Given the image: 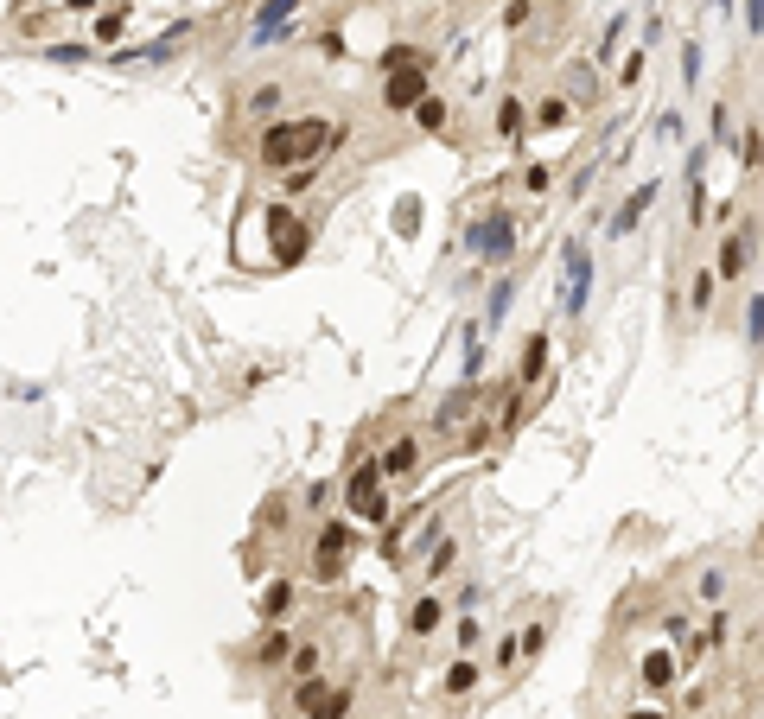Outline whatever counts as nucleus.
<instances>
[{"instance_id":"37","label":"nucleus","mask_w":764,"mask_h":719,"mask_svg":"<svg viewBox=\"0 0 764 719\" xmlns=\"http://www.w3.org/2000/svg\"><path fill=\"white\" fill-rule=\"evenodd\" d=\"M542 650H548V618L542 624H523V662H535Z\"/></svg>"},{"instance_id":"27","label":"nucleus","mask_w":764,"mask_h":719,"mask_svg":"<svg viewBox=\"0 0 764 719\" xmlns=\"http://www.w3.org/2000/svg\"><path fill=\"white\" fill-rule=\"evenodd\" d=\"M548 185H554V166L548 160H529L523 172H516V191H523V198H542Z\"/></svg>"},{"instance_id":"32","label":"nucleus","mask_w":764,"mask_h":719,"mask_svg":"<svg viewBox=\"0 0 764 719\" xmlns=\"http://www.w3.org/2000/svg\"><path fill=\"white\" fill-rule=\"evenodd\" d=\"M281 83H255V90H249V102H242V109H249V115H274V109H281Z\"/></svg>"},{"instance_id":"7","label":"nucleus","mask_w":764,"mask_h":719,"mask_svg":"<svg viewBox=\"0 0 764 719\" xmlns=\"http://www.w3.org/2000/svg\"><path fill=\"white\" fill-rule=\"evenodd\" d=\"M293 707H300V719H344L351 713V688H332L325 675H312V681H300V694H293Z\"/></svg>"},{"instance_id":"15","label":"nucleus","mask_w":764,"mask_h":719,"mask_svg":"<svg viewBox=\"0 0 764 719\" xmlns=\"http://www.w3.org/2000/svg\"><path fill=\"white\" fill-rule=\"evenodd\" d=\"M255 618H262V624H287L293 618V580H268L262 599H255Z\"/></svg>"},{"instance_id":"1","label":"nucleus","mask_w":764,"mask_h":719,"mask_svg":"<svg viewBox=\"0 0 764 719\" xmlns=\"http://www.w3.org/2000/svg\"><path fill=\"white\" fill-rule=\"evenodd\" d=\"M344 140L338 121H325V115H300V121H268L262 128V166L268 172H293V166H312V160H325Z\"/></svg>"},{"instance_id":"8","label":"nucleus","mask_w":764,"mask_h":719,"mask_svg":"<svg viewBox=\"0 0 764 719\" xmlns=\"http://www.w3.org/2000/svg\"><path fill=\"white\" fill-rule=\"evenodd\" d=\"M427 96H433V83H427V58H421V64H408V70H389V77H382V109H395V115L421 109Z\"/></svg>"},{"instance_id":"14","label":"nucleus","mask_w":764,"mask_h":719,"mask_svg":"<svg viewBox=\"0 0 764 719\" xmlns=\"http://www.w3.org/2000/svg\"><path fill=\"white\" fill-rule=\"evenodd\" d=\"M675 681H682V656H675V650H650L644 656V688L650 694H669Z\"/></svg>"},{"instance_id":"17","label":"nucleus","mask_w":764,"mask_h":719,"mask_svg":"<svg viewBox=\"0 0 764 719\" xmlns=\"http://www.w3.org/2000/svg\"><path fill=\"white\" fill-rule=\"evenodd\" d=\"M293 650H300V643L287 637V624H268V637L255 643V662H262V669H281V662H293Z\"/></svg>"},{"instance_id":"39","label":"nucleus","mask_w":764,"mask_h":719,"mask_svg":"<svg viewBox=\"0 0 764 719\" xmlns=\"http://www.w3.org/2000/svg\"><path fill=\"white\" fill-rule=\"evenodd\" d=\"M51 58H58V64H83V58H90V45H71V39H58V45H51Z\"/></svg>"},{"instance_id":"21","label":"nucleus","mask_w":764,"mask_h":719,"mask_svg":"<svg viewBox=\"0 0 764 719\" xmlns=\"http://www.w3.org/2000/svg\"><path fill=\"white\" fill-rule=\"evenodd\" d=\"M726 592H733V567H707L701 580H694V599H701L707 611H714V605H726Z\"/></svg>"},{"instance_id":"41","label":"nucleus","mask_w":764,"mask_h":719,"mask_svg":"<svg viewBox=\"0 0 764 719\" xmlns=\"http://www.w3.org/2000/svg\"><path fill=\"white\" fill-rule=\"evenodd\" d=\"M529 7H535V0H510V7H503V26H510V32L529 26Z\"/></svg>"},{"instance_id":"3","label":"nucleus","mask_w":764,"mask_h":719,"mask_svg":"<svg viewBox=\"0 0 764 719\" xmlns=\"http://www.w3.org/2000/svg\"><path fill=\"white\" fill-rule=\"evenodd\" d=\"M344 510L370 529H389V478H382V459H357L351 478H344Z\"/></svg>"},{"instance_id":"33","label":"nucleus","mask_w":764,"mask_h":719,"mask_svg":"<svg viewBox=\"0 0 764 719\" xmlns=\"http://www.w3.org/2000/svg\"><path fill=\"white\" fill-rule=\"evenodd\" d=\"M510 300H516V280H497V287H491V300H484V331H491V325L503 319V312H510Z\"/></svg>"},{"instance_id":"11","label":"nucleus","mask_w":764,"mask_h":719,"mask_svg":"<svg viewBox=\"0 0 764 719\" xmlns=\"http://www.w3.org/2000/svg\"><path fill=\"white\" fill-rule=\"evenodd\" d=\"M446 618H453V599H440V592H414V599H408V637H440V630H446Z\"/></svg>"},{"instance_id":"5","label":"nucleus","mask_w":764,"mask_h":719,"mask_svg":"<svg viewBox=\"0 0 764 719\" xmlns=\"http://www.w3.org/2000/svg\"><path fill=\"white\" fill-rule=\"evenodd\" d=\"M586 300H593V249H586V236H567L561 242V319L580 325Z\"/></svg>"},{"instance_id":"42","label":"nucleus","mask_w":764,"mask_h":719,"mask_svg":"<svg viewBox=\"0 0 764 719\" xmlns=\"http://www.w3.org/2000/svg\"><path fill=\"white\" fill-rule=\"evenodd\" d=\"M656 134H663V140H682V109H669L663 121H656Z\"/></svg>"},{"instance_id":"23","label":"nucleus","mask_w":764,"mask_h":719,"mask_svg":"<svg viewBox=\"0 0 764 719\" xmlns=\"http://www.w3.org/2000/svg\"><path fill=\"white\" fill-rule=\"evenodd\" d=\"M293 13H300V0H268V7H262V13H255V39H262V45H268V39H274V32H281V26L293 20Z\"/></svg>"},{"instance_id":"6","label":"nucleus","mask_w":764,"mask_h":719,"mask_svg":"<svg viewBox=\"0 0 764 719\" xmlns=\"http://www.w3.org/2000/svg\"><path fill=\"white\" fill-rule=\"evenodd\" d=\"M344 567H351V522H325V529L312 535V554H306V580L332 586Z\"/></svg>"},{"instance_id":"36","label":"nucleus","mask_w":764,"mask_h":719,"mask_svg":"<svg viewBox=\"0 0 764 719\" xmlns=\"http://www.w3.org/2000/svg\"><path fill=\"white\" fill-rule=\"evenodd\" d=\"M408 64H421V45H389L382 51V77H389V70H408Z\"/></svg>"},{"instance_id":"12","label":"nucleus","mask_w":764,"mask_h":719,"mask_svg":"<svg viewBox=\"0 0 764 719\" xmlns=\"http://www.w3.org/2000/svg\"><path fill=\"white\" fill-rule=\"evenodd\" d=\"M478 401H484V389H478V382H459V389H453V395H446V408H440V414H433V433H459V427H465V420H472V414H478Z\"/></svg>"},{"instance_id":"19","label":"nucleus","mask_w":764,"mask_h":719,"mask_svg":"<svg viewBox=\"0 0 764 719\" xmlns=\"http://www.w3.org/2000/svg\"><path fill=\"white\" fill-rule=\"evenodd\" d=\"M739 166L745 172H752V179H764V121H745V128H739Z\"/></svg>"},{"instance_id":"4","label":"nucleus","mask_w":764,"mask_h":719,"mask_svg":"<svg viewBox=\"0 0 764 719\" xmlns=\"http://www.w3.org/2000/svg\"><path fill=\"white\" fill-rule=\"evenodd\" d=\"M764 261V236H758V217H739L733 230H720L714 242V274L726 287H739V280H752V268Z\"/></svg>"},{"instance_id":"18","label":"nucleus","mask_w":764,"mask_h":719,"mask_svg":"<svg viewBox=\"0 0 764 719\" xmlns=\"http://www.w3.org/2000/svg\"><path fill=\"white\" fill-rule=\"evenodd\" d=\"M720 287H726V280L714 274V261H707V268H694V274H688V312H694V319H701V312L714 306V293H720Z\"/></svg>"},{"instance_id":"2","label":"nucleus","mask_w":764,"mask_h":719,"mask_svg":"<svg viewBox=\"0 0 764 719\" xmlns=\"http://www.w3.org/2000/svg\"><path fill=\"white\" fill-rule=\"evenodd\" d=\"M465 255L484 261V268H503L516 255V210L510 204H491L484 217L465 223Z\"/></svg>"},{"instance_id":"9","label":"nucleus","mask_w":764,"mask_h":719,"mask_svg":"<svg viewBox=\"0 0 764 719\" xmlns=\"http://www.w3.org/2000/svg\"><path fill=\"white\" fill-rule=\"evenodd\" d=\"M376 459H382V478H389V484H408L414 471H421V459H427V440H421V433H395Z\"/></svg>"},{"instance_id":"30","label":"nucleus","mask_w":764,"mask_h":719,"mask_svg":"<svg viewBox=\"0 0 764 719\" xmlns=\"http://www.w3.org/2000/svg\"><path fill=\"white\" fill-rule=\"evenodd\" d=\"M491 669H497V675H516V669H523V630H510V637H503V643H497V656H491Z\"/></svg>"},{"instance_id":"10","label":"nucleus","mask_w":764,"mask_h":719,"mask_svg":"<svg viewBox=\"0 0 764 719\" xmlns=\"http://www.w3.org/2000/svg\"><path fill=\"white\" fill-rule=\"evenodd\" d=\"M268 230H274V255L281 261H300L306 255V242H312V230L300 217H293V204L281 198V204H268Z\"/></svg>"},{"instance_id":"16","label":"nucleus","mask_w":764,"mask_h":719,"mask_svg":"<svg viewBox=\"0 0 764 719\" xmlns=\"http://www.w3.org/2000/svg\"><path fill=\"white\" fill-rule=\"evenodd\" d=\"M478 681H484V662H478V656H453V669H446L440 688H446V700H465Z\"/></svg>"},{"instance_id":"31","label":"nucleus","mask_w":764,"mask_h":719,"mask_svg":"<svg viewBox=\"0 0 764 719\" xmlns=\"http://www.w3.org/2000/svg\"><path fill=\"white\" fill-rule=\"evenodd\" d=\"M414 121H421V128H427V134H440V128H446V121H453V102H446V96H427V102H421V109H414Z\"/></svg>"},{"instance_id":"35","label":"nucleus","mask_w":764,"mask_h":719,"mask_svg":"<svg viewBox=\"0 0 764 719\" xmlns=\"http://www.w3.org/2000/svg\"><path fill=\"white\" fill-rule=\"evenodd\" d=\"M453 630H459V656H472L478 643H484V624L472 618V611H459V624H453Z\"/></svg>"},{"instance_id":"24","label":"nucleus","mask_w":764,"mask_h":719,"mask_svg":"<svg viewBox=\"0 0 764 719\" xmlns=\"http://www.w3.org/2000/svg\"><path fill=\"white\" fill-rule=\"evenodd\" d=\"M542 370H548V338H542V331H529V344H523V363H516V382L529 389V382L542 376Z\"/></svg>"},{"instance_id":"25","label":"nucleus","mask_w":764,"mask_h":719,"mask_svg":"<svg viewBox=\"0 0 764 719\" xmlns=\"http://www.w3.org/2000/svg\"><path fill=\"white\" fill-rule=\"evenodd\" d=\"M573 109H580L573 96H542V109H535V134H548V128H567V121H573Z\"/></svg>"},{"instance_id":"29","label":"nucleus","mask_w":764,"mask_h":719,"mask_svg":"<svg viewBox=\"0 0 764 719\" xmlns=\"http://www.w3.org/2000/svg\"><path fill=\"white\" fill-rule=\"evenodd\" d=\"M287 669H293V681H312V675H325V650H319V643H300Z\"/></svg>"},{"instance_id":"20","label":"nucleus","mask_w":764,"mask_h":719,"mask_svg":"<svg viewBox=\"0 0 764 719\" xmlns=\"http://www.w3.org/2000/svg\"><path fill=\"white\" fill-rule=\"evenodd\" d=\"M421 567H427V580H446V573L459 567V535H440V541H427Z\"/></svg>"},{"instance_id":"40","label":"nucleus","mask_w":764,"mask_h":719,"mask_svg":"<svg viewBox=\"0 0 764 719\" xmlns=\"http://www.w3.org/2000/svg\"><path fill=\"white\" fill-rule=\"evenodd\" d=\"M694 77H701V45L688 39V45H682V83H694Z\"/></svg>"},{"instance_id":"26","label":"nucleus","mask_w":764,"mask_h":719,"mask_svg":"<svg viewBox=\"0 0 764 719\" xmlns=\"http://www.w3.org/2000/svg\"><path fill=\"white\" fill-rule=\"evenodd\" d=\"M733 96H714V153H733Z\"/></svg>"},{"instance_id":"28","label":"nucleus","mask_w":764,"mask_h":719,"mask_svg":"<svg viewBox=\"0 0 764 719\" xmlns=\"http://www.w3.org/2000/svg\"><path fill=\"white\" fill-rule=\"evenodd\" d=\"M529 128V109H523V96H503V109H497V134L503 140H516Z\"/></svg>"},{"instance_id":"43","label":"nucleus","mask_w":764,"mask_h":719,"mask_svg":"<svg viewBox=\"0 0 764 719\" xmlns=\"http://www.w3.org/2000/svg\"><path fill=\"white\" fill-rule=\"evenodd\" d=\"M58 7H64V13H90L96 0H58Z\"/></svg>"},{"instance_id":"13","label":"nucleus","mask_w":764,"mask_h":719,"mask_svg":"<svg viewBox=\"0 0 764 719\" xmlns=\"http://www.w3.org/2000/svg\"><path fill=\"white\" fill-rule=\"evenodd\" d=\"M656 191H663V179H644L637 191H624V204H618V217H612V236H618V242L631 236L637 223H644V210L656 204Z\"/></svg>"},{"instance_id":"34","label":"nucleus","mask_w":764,"mask_h":719,"mask_svg":"<svg viewBox=\"0 0 764 719\" xmlns=\"http://www.w3.org/2000/svg\"><path fill=\"white\" fill-rule=\"evenodd\" d=\"M644 70H650V51H644V45H631V51H624V64H618V83L631 90V83L644 77Z\"/></svg>"},{"instance_id":"22","label":"nucleus","mask_w":764,"mask_h":719,"mask_svg":"<svg viewBox=\"0 0 764 719\" xmlns=\"http://www.w3.org/2000/svg\"><path fill=\"white\" fill-rule=\"evenodd\" d=\"M745 350H752V357H764V287L745 293Z\"/></svg>"},{"instance_id":"38","label":"nucleus","mask_w":764,"mask_h":719,"mask_svg":"<svg viewBox=\"0 0 764 719\" xmlns=\"http://www.w3.org/2000/svg\"><path fill=\"white\" fill-rule=\"evenodd\" d=\"M745 39H764V0H745Z\"/></svg>"}]
</instances>
